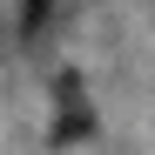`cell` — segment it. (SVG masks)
I'll return each mask as SVG.
<instances>
[{
	"label": "cell",
	"instance_id": "cell-1",
	"mask_svg": "<svg viewBox=\"0 0 155 155\" xmlns=\"http://www.w3.org/2000/svg\"><path fill=\"white\" fill-rule=\"evenodd\" d=\"M61 101H68V121H61V142H68V135H88L94 121L81 115V81H74V74H61Z\"/></svg>",
	"mask_w": 155,
	"mask_h": 155
},
{
	"label": "cell",
	"instance_id": "cell-2",
	"mask_svg": "<svg viewBox=\"0 0 155 155\" xmlns=\"http://www.w3.org/2000/svg\"><path fill=\"white\" fill-rule=\"evenodd\" d=\"M47 7H54V0H27V7H20V34H27V41L41 34V20H47Z\"/></svg>",
	"mask_w": 155,
	"mask_h": 155
}]
</instances>
